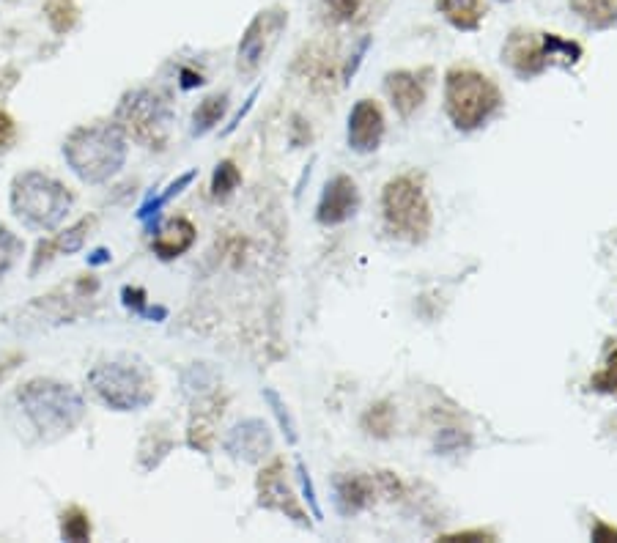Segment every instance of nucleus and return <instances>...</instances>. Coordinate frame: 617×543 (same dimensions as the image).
Segmentation results:
<instances>
[{
  "instance_id": "obj_11",
  "label": "nucleus",
  "mask_w": 617,
  "mask_h": 543,
  "mask_svg": "<svg viewBox=\"0 0 617 543\" xmlns=\"http://www.w3.org/2000/svg\"><path fill=\"white\" fill-rule=\"evenodd\" d=\"M357 209H360V190H357V184H354L352 176L338 173L335 179L327 181V187L321 192L316 217H319L321 225H341L349 217H354Z\"/></svg>"
},
{
  "instance_id": "obj_37",
  "label": "nucleus",
  "mask_w": 617,
  "mask_h": 543,
  "mask_svg": "<svg viewBox=\"0 0 617 543\" xmlns=\"http://www.w3.org/2000/svg\"><path fill=\"white\" fill-rule=\"evenodd\" d=\"M110 250L107 247H96L94 253L88 256V267H102V264H110Z\"/></svg>"
},
{
  "instance_id": "obj_38",
  "label": "nucleus",
  "mask_w": 617,
  "mask_h": 543,
  "mask_svg": "<svg viewBox=\"0 0 617 543\" xmlns=\"http://www.w3.org/2000/svg\"><path fill=\"white\" fill-rule=\"evenodd\" d=\"M593 541H617V530L609 524H598L593 530Z\"/></svg>"
},
{
  "instance_id": "obj_15",
  "label": "nucleus",
  "mask_w": 617,
  "mask_h": 543,
  "mask_svg": "<svg viewBox=\"0 0 617 543\" xmlns=\"http://www.w3.org/2000/svg\"><path fill=\"white\" fill-rule=\"evenodd\" d=\"M272 448L269 442V431H266L264 423L258 420H247L242 426H236L231 431V437L225 439V450L234 453V456H242L247 461H256V458L264 456V450Z\"/></svg>"
},
{
  "instance_id": "obj_26",
  "label": "nucleus",
  "mask_w": 617,
  "mask_h": 543,
  "mask_svg": "<svg viewBox=\"0 0 617 543\" xmlns=\"http://www.w3.org/2000/svg\"><path fill=\"white\" fill-rule=\"evenodd\" d=\"M22 250H25V245H22L20 236L6 225H0V280L9 275L14 264L20 261Z\"/></svg>"
},
{
  "instance_id": "obj_20",
  "label": "nucleus",
  "mask_w": 617,
  "mask_h": 543,
  "mask_svg": "<svg viewBox=\"0 0 617 543\" xmlns=\"http://www.w3.org/2000/svg\"><path fill=\"white\" fill-rule=\"evenodd\" d=\"M223 417V409H217V401H212L209 406H201L195 409L190 423V445L198 450H209L212 448V437H214V423Z\"/></svg>"
},
{
  "instance_id": "obj_7",
  "label": "nucleus",
  "mask_w": 617,
  "mask_h": 543,
  "mask_svg": "<svg viewBox=\"0 0 617 543\" xmlns=\"http://www.w3.org/2000/svg\"><path fill=\"white\" fill-rule=\"evenodd\" d=\"M582 58V44L568 42L557 33L513 31L502 47V61L519 77L543 75L549 66H574Z\"/></svg>"
},
{
  "instance_id": "obj_6",
  "label": "nucleus",
  "mask_w": 617,
  "mask_h": 543,
  "mask_svg": "<svg viewBox=\"0 0 617 543\" xmlns=\"http://www.w3.org/2000/svg\"><path fill=\"white\" fill-rule=\"evenodd\" d=\"M116 124L127 138H132L146 149H165L171 138L173 113L168 99L149 88L129 91L116 107Z\"/></svg>"
},
{
  "instance_id": "obj_35",
  "label": "nucleus",
  "mask_w": 617,
  "mask_h": 543,
  "mask_svg": "<svg viewBox=\"0 0 617 543\" xmlns=\"http://www.w3.org/2000/svg\"><path fill=\"white\" fill-rule=\"evenodd\" d=\"M256 96H258V88H253V94L247 96L245 107H242V110H239V113H236V116L231 118V124H228V127H225V135H231V132H234V129L239 127V124H242V118H245L247 113H250V110H253V105H256Z\"/></svg>"
},
{
  "instance_id": "obj_25",
  "label": "nucleus",
  "mask_w": 617,
  "mask_h": 543,
  "mask_svg": "<svg viewBox=\"0 0 617 543\" xmlns=\"http://www.w3.org/2000/svg\"><path fill=\"white\" fill-rule=\"evenodd\" d=\"M242 184V173L236 168L234 162L225 160L217 165V171L212 176V195L217 201H225L228 195H234V190Z\"/></svg>"
},
{
  "instance_id": "obj_21",
  "label": "nucleus",
  "mask_w": 617,
  "mask_h": 543,
  "mask_svg": "<svg viewBox=\"0 0 617 543\" xmlns=\"http://www.w3.org/2000/svg\"><path fill=\"white\" fill-rule=\"evenodd\" d=\"M198 179V168H192V171L181 173L179 179L171 181L168 187H165V192H160L157 198H149V201L143 203L138 209V220H151V217H157L160 214L162 206H168V203L179 195V192H184V187H190L192 181Z\"/></svg>"
},
{
  "instance_id": "obj_19",
  "label": "nucleus",
  "mask_w": 617,
  "mask_h": 543,
  "mask_svg": "<svg viewBox=\"0 0 617 543\" xmlns=\"http://www.w3.org/2000/svg\"><path fill=\"white\" fill-rule=\"evenodd\" d=\"M225 110H228V94H212L203 99L198 110L192 113V135L201 138L206 132H212L220 121H223Z\"/></svg>"
},
{
  "instance_id": "obj_33",
  "label": "nucleus",
  "mask_w": 617,
  "mask_h": 543,
  "mask_svg": "<svg viewBox=\"0 0 617 543\" xmlns=\"http://www.w3.org/2000/svg\"><path fill=\"white\" fill-rule=\"evenodd\" d=\"M297 469H299V480H302V491H305V497H308L310 508H313V516H316V519H321L319 502H316V491H313V483H310L308 469H305V464H302V461L297 464Z\"/></svg>"
},
{
  "instance_id": "obj_22",
  "label": "nucleus",
  "mask_w": 617,
  "mask_h": 543,
  "mask_svg": "<svg viewBox=\"0 0 617 543\" xmlns=\"http://www.w3.org/2000/svg\"><path fill=\"white\" fill-rule=\"evenodd\" d=\"M61 538L72 543L91 541V519L80 505H72L61 513Z\"/></svg>"
},
{
  "instance_id": "obj_16",
  "label": "nucleus",
  "mask_w": 617,
  "mask_h": 543,
  "mask_svg": "<svg viewBox=\"0 0 617 543\" xmlns=\"http://www.w3.org/2000/svg\"><path fill=\"white\" fill-rule=\"evenodd\" d=\"M373 480L365 475H343L335 483V502L341 508L343 516H352V513L365 511L373 502Z\"/></svg>"
},
{
  "instance_id": "obj_34",
  "label": "nucleus",
  "mask_w": 617,
  "mask_h": 543,
  "mask_svg": "<svg viewBox=\"0 0 617 543\" xmlns=\"http://www.w3.org/2000/svg\"><path fill=\"white\" fill-rule=\"evenodd\" d=\"M368 47H371V39H362L360 47H357V53H354L352 61H349V64L343 66V80H352V75H354V72H357V66H360L362 55H365V50H368Z\"/></svg>"
},
{
  "instance_id": "obj_9",
  "label": "nucleus",
  "mask_w": 617,
  "mask_h": 543,
  "mask_svg": "<svg viewBox=\"0 0 617 543\" xmlns=\"http://www.w3.org/2000/svg\"><path fill=\"white\" fill-rule=\"evenodd\" d=\"M286 25L288 11L280 9V6L256 14V20L247 25L245 36H242V42H239V50H236V66H239V72L253 75L258 66L266 61V55L272 53V47H275L277 39H280V33L286 31Z\"/></svg>"
},
{
  "instance_id": "obj_17",
  "label": "nucleus",
  "mask_w": 617,
  "mask_h": 543,
  "mask_svg": "<svg viewBox=\"0 0 617 543\" xmlns=\"http://www.w3.org/2000/svg\"><path fill=\"white\" fill-rule=\"evenodd\" d=\"M437 9L445 14L450 25H456L458 31H475L486 17L483 0H437Z\"/></svg>"
},
{
  "instance_id": "obj_1",
  "label": "nucleus",
  "mask_w": 617,
  "mask_h": 543,
  "mask_svg": "<svg viewBox=\"0 0 617 543\" xmlns=\"http://www.w3.org/2000/svg\"><path fill=\"white\" fill-rule=\"evenodd\" d=\"M64 157L80 181L105 184L127 162V135L116 124H88L66 138Z\"/></svg>"
},
{
  "instance_id": "obj_18",
  "label": "nucleus",
  "mask_w": 617,
  "mask_h": 543,
  "mask_svg": "<svg viewBox=\"0 0 617 543\" xmlns=\"http://www.w3.org/2000/svg\"><path fill=\"white\" fill-rule=\"evenodd\" d=\"M568 6L590 28H612V25H617V0H568Z\"/></svg>"
},
{
  "instance_id": "obj_29",
  "label": "nucleus",
  "mask_w": 617,
  "mask_h": 543,
  "mask_svg": "<svg viewBox=\"0 0 617 543\" xmlns=\"http://www.w3.org/2000/svg\"><path fill=\"white\" fill-rule=\"evenodd\" d=\"M264 398L269 401V406H272V412H275L277 423H280V428H283V434L288 437V442H297V426H294V420H291V415L286 412L283 401L277 398L275 390H264Z\"/></svg>"
},
{
  "instance_id": "obj_13",
  "label": "nucleus",
  "mask_w": 617,
  "mask_h": 543,
  "mask_svg": "<svg viewBox=\"0 0 617 543\" xmlns=\"http://www.w3.org/2000/svg\"><path fill=\"white\" fill-rule=\"evenodd\" d=\"M426 75H431V69H423V72H390L384 77V88L390 94V102L398 110V116L409 118L415 113L417 107L426 102V86L428 80H423Z\"/></svg>"
},
{
  "instance_id": "obj_31",
  "label": "nucleus",
  "mask_w": 617,
  "mask_h": 543,
  "mask_svg": "<svg viewBox=\"0 0 617 543\" xmlns=\"http://www.w3.org/2000/svg\"><path fill=\"white\" fill-rule=\"evenodd\" d=\"M121 299H124V305H127L132 313H140V316H146V313H149V305H146L149 294H146L143 288L124 286L121 288Z\"/></svg>"
},
{
  "instance_id": "obj_24",
  "label": "nucleus",
  "mask_w": 617,
  "mask_h": 543,
  "mask_svg": "<svg viewBox=\"0 0 617 543\" xmlns=\"http://www.w3.org/2000/svg\"><path fill=\"white\" fill-rule=\"evenodd\" d=\"M91 225H94V217H83L80 223H75L72 228L61 231V234L53 239L55 253H61V256H72V253H77V250H83L88 231H91Z\"/></svg>"
},
{
  "instance_id": "obj_36",
  "label": "nucleus",
  "mask_w": 617,
  "mask_h": 543,
  "mask_svg": "<svg viewBox=\"0 0 617 543\" xmlns=\"http://www.w3.org/2000/svg\"><path fill=\"white\" fill-rule=\"evenodd\" d=\"M442 541H494V535L486 533V530H475V533H456L445 535Z\"/></svg>"
},
{
  "instance_id": "obj_14",
  "label": "nucleus",
  "mask_w": 617,
  "mask_h": 543,
  "mask_svg": "<svg viewBox=\"0 0 617 543\" xmlns=\"http://www.w3.org/2000/svg\"><path fill=\"white\" fill-rule=\"evenodd\" d=\"M192 245H195V225H192L187 217H173V220H168V223L162 225L157 239L151 242L154 253H157L162 261H173V258L184 256Z\"/></svg>"
},
{
  "instance_id": "obj_10",
  "label": "nucleus",
  "mask_w": 617,
  "mask_h": 543,
  "mask_svg": "<svg viewBox=\"0 0 617 543\" xmlns=\"http://www.w3.org/2000/svg\"><path fill=\"white\" fill-rule=\"evenodd\" d=\"M258 489V505L266 511L286 513L288 519H294L302 527H308V513L299 505L297 494L291 491V486L283 478V461H272L269 467L258 472L256 480Z\"/></svg>"
},
{
  "instance_id": "obj_28",
  "label": "nucleus",
  "mask_w": 617,
  "mask_h": 543,
  "mask_svg": "<svg viewBox=\"0 0 617 543\" xmlns=\"http://www.w3.org/2000/svg\"><path fill=\"white\" fill-rule=\"evenodd\" d=\"M590 384L596 387L598 393H617V349L607 357V365L604 371H598Z\"/></svg>"
},
{
  "instance_id": "obj_23",
  "label": "nucleus",
  "mask_w": 617,
  "mask_h": 543,
  "mask_svg": "<svg viewBox=\"0 0 617 543\" xmlns=\"http://www.w3.org/2000/svg\"><path fill=\"white\" fill-rule=\"evenodd\" d=\"M44 14H47V22L55 33H69L77 25V11L75 0H47L44 6Z\"/></svg>"
},
{
  "instance_id": "obj_5",
  "label": "nucleus",
  "mask_w": 617,
  "mask_h": 543,
  "mask_svg": "<svg viewBox=\"0 0 617 543\" xmlns=\"http://www.w3.org/2000/svg\"><path fill=\"white\" fill-rule=\"evenodd\" d=\"M445 102L447 116L458 129H478L489 121L502 105L500 88L494 86V80L480 75L475 69H450L445 80Z\"/></svg>"
},
{
  "instance_id": "obj_4",
  "label": "nucleus",
  "mask_w": 617,
  "mask_h": 543,
  "mask_svg": "<svg viewBox=\"0 0 617 543\" xmlns=\"http://www.w3.org/2000/svg\"><path fill=\"white\" fill-rule=\"evenodd\" d=\"M88 384H91L96 398L116 412L146 409L157 395L149 368L143 362L132 360L99 362L94 371L88 373Z\"/></svg>"
},
{
  "instance_id": "obj_27",
  "label": "nucleus",
  "mask_w": 617,
  "mask_h": 543,
  "mask_svg": "<svg viewBox=\"0 0 617 543\" xmlns=\"http://www.w3.org/2000/svg\"><path fill=\"white\" fill-rule=\"evenodd\" d=\"M362 426L368 428V434H373V437H387L390 428H393V409L387 404L371 406L365 420H362Z\"/></svg>"
},
{
  "instance_id": "obj_3",
  "label": "nucleus",
  "mask_w": 617,
  "mask_h": 543,
  "mask_svg": "<svg viewBox=\"0 0 617 543\" xmlns=\"http://www.w3.org/2000/svg\"><path fill=\"white\" fill-rule=\"evenodd\" d=\"M72 203V190L42 171H25L11 181V212L33 231H55Z\"/></svg>"
},
{
  "instance_id": "obj_39",
  "label": "nucleus",
  "mask_w": 617,
  "mask_h": 543,
  "mask_svg": "<svg viewBox=\"0 0 617 543\" xmlns=\"http://www.w3.org/2000/svg\"><path fill=\"white\" fill-rule=\"evenodd\" d=\"M181 77H184V80H181V88H187V91H190V88H195V86H201V83H203L201 75H192V72H187V69L181 72Z\"/></svg>"
},
{
  "instance_id": "obj_8",
  "label": "nucleus",
  "mask_w": 617,
  "mask_h": 543,
  "mask_svg": "<svg viewBox=\"0 0 617 543\" xmlns=\"http://www.w3.org/2000/svg\"><path fill=\"white\" fill-rule=\"evenodd\" d=\"M384 223L406 242H423L431 231V203L415 176L387 181L382 195Z\"/></svg>"
},
{
  "instance_id": "obj_12",
  "label": "nucleus",
  "mask_w": 617,
  "mask_h": 543,
  "mask_svg": "<svg viewBox=\"0 0 617 543\" xmlns=\"http://www.w3.org/2000/svg\"><path fill=\"white\" fill-rule=\"evenodd\" d=\"M384 138V116L373 99H360L349 116V146L360 154L379 149Z\"/></svg>"
},
{
  "instance_id": "obj_2",
  "label": "nucleus",
  "mask_w": 617,
  "mask_h": 543,
  "mask_svg": "<svg viewBox=\"0 0 617 543\" xmlns=\"http://www.w3.org/2000/svg\"><path fill=\"white\" fill-rule=\"evenodd\" d=\"M17 401L31 417L39 434L44 437H64L80 426L86 415V401L75 387L58 379H31L17 390Z\"/></svg>"
},
{
  "instance_id": "obj_30",
  "label": "nucleus",
  "mask_w": 617,
  "mask_h": 543,
  "mask_svg": "<svg viewBox=\"0 0 617 543\" xmlns=\"http://www.w3.org/2000/svg\"><path fill=\"white\" fill-rule=\"evenodd\" d=\"M362 0H324V6L338 22H352L354 14L360 11Z\"/></svg>"
},
{
  "instance_id": "obj_32",
  "label": "nucleus",
  "mask_w": 617,
  "mask_h": 543,
  "mask_svg": "<svg viewBox=\"0 0 617 543\" xmlns=\"http://www.w3.org/2000/svg\"><path fill=\"white\" fill-rule=\"evenodd\" d=\"M14 138H17V124H14V118L9 113L0 110V151L11 149Z\"/></svg>"
}]
</instances>
